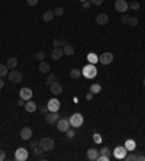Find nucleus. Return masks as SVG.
<instances>
[{"instance_id": "nucleus-1", "label": "nucleus", "mask_w": 145, "mask_h": 161, "mask_svg": "<svg viewBox=\"0 0 145 161\" xmlns=\"http://www.w3.org/2000/svg\"><path fill=\"white\" fill-rule=\"evenodd\" d=\"M81 74L86 77V79H94L97 75V68L94 64H89V65H84V68L81 70Z\"/></svg>"}, {"instance_id": "nucleus-2", "label": "nucleus", "mask_w": 145, "mask_h": 161, "mask_svg": "<svg viewBox=\"0 0 145 161\" xmlns=\"http://www.w3.org/2000/svg\"><path fill=\"white\" fill-rule=\"evenodd\" d=\"M68 121H70V125L72 128H80L83 125V122H84V118H83V115L81 113H72L70 118H68Z\"/></svg>"}, {"instance_id": "nucleus-3", "label": "nucleus", "mask_w": 145, "mask_h": 161, "mask_svg": "<svg viewBox=\"0 0 145 161\" xmlns=\"http://www.w3.org/2000/svg\"><path fill=\"white\" fill-rule=\"evenodd\" d=\"M55 145V142H54L52 138H49V136H46V138H42L39 141V147L44 149V151H51Z\"/></svg>"}, {"instance_id": "nucleus-4", "label": "nucleus", "mask_w": 145, "mask_h": 161, "mask_svg": "<svg viewBox=\"0 0 145 161\" xmlns=\"http://www.w3.org/2000/svg\"><path fill=\"white\" fill-rule=\"evenodd\" d=\"M115 9L118 10L119 13H126L128 9H129V3L126 0H116L115 3Z\"/></svg>"}, {"instance_id": "nucleus-5", "label": "nucleus", "mask_w": 145, "mask_h": 161, "mask_svg": "<svg viewBox=\"0 0 145 161\" xmlns=\"http://www.w3.org/2000/svg\"><path fill=\"white\" fill-rule=\"evenodd\" d=\"M29 154H28L26 148H18L16 153H15V160L16 161H26Z\"/></svg>"}, {"instance_id": "nucleus-6", "label": "nucleus", "mask_w": 145, "mask_h": 161, "mask_svg": "<svg viewBox=\"0 0 145 161\" xmlns=\"http://www.w3.org/2000/svg\"><path fill=\"white\" fill-rule=\"evenodd\" d=\"M7 75H9V80L12 81V83H15V84H18V83L22 81V73L18 71L16 68H15V70H10Z\"/></svg>"}, {"instance_id": "nucleus-7", "label": "nucleus", "mask_w": 145, "mask_h": 161, "mask_svg": "<svg viewBox=\"0 0 145 161\" xmlns=\"http://www.w3.org/2000/svg\"><path fill=\"white\" fill-rule=\"evenodd\" d=\"M126 154H128V149L125 148V145L123 147H116L113 149V157L118 158V160H123L126 157Z\"/></svg>"}, {"instance_id": "nucleus-8", "label": "nucleus", "mask_w": 145, "mask_h": 161, "mask_svg": "<svg viewBox=\"0 0 145 161\" xmlns=\"http://www.w3.org/2000/svg\"><path fill=\"white\" fill-rule=\"evenodd\" d=\"M57 128H58L59 132H67V129L71 128V125H70V121H68L67 118H61V119H58V122H57Z\"/></svg>"}, {"instance_id": "nucleus-9", "label": "nucleus", "mask_w": 145, "mask_h": 161, "mask_svg": "<svg viewBox=\"0 0 145 161\" xmlns=\"http://www.w3.org/2000/svg\"><path fill=\"white\" fill-rule=\"evenodd\" d=\"M59 106H61V103H59L58 99H51V100H48V103H46V107H48V110L49 112H58L59 110Z\"/></svg>"}, {"instance_id": "nucleus-10", "label": "nucleus", "mask_w": 145, "mask_h": 161, "mask_svg": "<svg viewBox=\"0 0 145 161\" xmlns=\"http://www.w3.org/2000/svg\"><path fill=\"white\" fill-rule=\"evenodd\" d=\"M49 90H51V93L54 96H58V94L62 93V84L59 81H54V83L49 84Z\"/></svg>"}, {"instance_id": "nucleus-11", "label": "nucleus", "mask_w": 145, "mask_h": 161, "mask_svg": "<svg viewBox=\"0 0 145 161\" xmlns=\"http://www.w3.org/2000/svg\"><path fill=\"white\" fill-rule=\"evenodd\" d=\"M58 119H59L58 112H48V113L45 115V122L49 123V125H51V123H57Z\"/></svg>"}, {"instance_id": "nucleus-12", "label": "nucleus", "mask_w": 145, "mask_h": 161, "mask_svg": "<svg viewBox=\"0 0 145 161\" xmlns=\"http://www.w3.org/2000/svg\"><path fill=\"white\" fill-rule=\"evenodd\" d=\"M113 61V54L112 52H103L99 57V62H102L103 65H107Z\"/></svg>"}, {"instance_id": "nucleus-13", "label": "nucleus", "mask_w": 145, "mask_h": 161, "mask_svg": "<svg viewBox=\"0 0 145 161\" xmlns=\"http://www.w3.org/2000/svg\"><path fill=\"white\" fill-rule=\"evenodd\" d=\"M20 138H22L23 141H29V139L32 138V129L29 126L22 128V131H20Z\"/></svg>"}, {"instance_id": "nucleus-14", "label": "nucleus", "mask_w": 145, "mask_h": 161, "mask_svg": "<svg viewBox=\"0 0 145 161\" xmlns=\"http://www.w3.org/2000/svg\"><path fill=\"white\" fill-rule=\"evenodd\" d=\"M32 90L29 87H23V89H20V99H23V100L26 102V100H31L32 99Z\"/></svg>"}, {"instance_id": "nucleus-15", "label": "nucleus", "mask_w": 145, "mask_h": 161, "mask_svg": "<svg viewBox=\"0 0 145 161\" xmlns=\"http://www.w3.org/2000/svg\"><path fill=\"white\" fill-rule=\"evenodd\" d=\"M99 151L97 149H94V148H90V149H87V160L90 161H97L99 158Z\"/></svg>"}, {"instance_id": "nucleus-16", "label": "nucleus", "mask_w": 145, "mask_h": 161, "mask_svg": "<svg viewBox=\"0 0 145 161\" xmlns=\"http://www.w3.org/2000/svg\"><path fill=\"white\" fill-rule=\"evenodd\" d=\"M107 22H109V16H107L106 13H99L97 16H96V23H99V25H102V26L106 25Z\"/></svg>"}, {"instance_id": "nucleus-17", "label": "nucleus", "mask_w": 145, "mask_h": 161, "mask_svg": "<svg viewBox=\"0 0 145 161\" xmlns=\"http://www.w3.org/2000/svg\"><path fill=\"white\" fill-rule=\"evenodd\" d=\"M62 55H64V51H62L61 48H54L52 52H51V58H52L54 61H58Z\"/></svg>"}, {"instance_id": "nucleus-18", "label": "nucleus", "mask_w": 145, "mask_h": 161, "mask_svg": "<svg viewBox=\"0 0 145 161\" xmlns=\"http://www.w3.org/2000/svg\"><path fill=\"white\" fill-rule=\"evenodd\" d=\"M25 109H26V112H29V113H33L36 109H38V106H36V103L32 100H26L25 102Z\"/></svg>"}, {"instance_id": "nucleus-19", "label": "nucleus", "mask_w": 145, "mask_h": 161, "mask_svg": "<svg viewBox=\"0 0 145 161\" xmlns=\"http://www.w3.org/2000/svg\"><path fill=\"white\" fill-rule=\"evenodd\" d=\"M62 51H64V55H68V57H70V55H72V54L76 52L74 47H72L70 42H68L67 45H64V47H62Z\"/></svg>"}, {"instance_id": "nucleus-20", "label": "nucleus", "mask_w": 145, "mask_h": 161, "mask_svg": "<svg viewBox=\"0 0 145 161\" xmlns=\"http://www.w3.org/2000/svg\"><path fill=\"white\" fill-rule=\"evenodd\" d=\"M6 65H7V68H9V70H15V68L18 67V58H15V57L9 58Z\"/></svg>"}, {"instance_id": "nucleus-21", "label": "nucleus", "mask_w": 145, "mask_h": 161, "mask_svg": "<svg viewBox=\"0 0 145 161\" xmlns=\"http://www.w3.org/2000/svg\"><path fill=\"white\" fill-rule=\"evenodd\" d=\"M39 70L41 73H49V70H51V65L48 64V62H45V61H41V64H39Z\"/></svg>"}, {"instance_id": "nucleus-22", "label": "nucleus", "mask_w": 145, "mask_h": 161, "mask_svg": "<svg viewBox=\"0 0 145 161\" xmlns=\"http://www.w3.org/2000/svg\"><path fill=\"white\" fill-rule=\"evenodd\" d=\"M135 147H137V142L133 141V139H126L125 148L128 149V151H133V149H135Z\"/></svg>"}, {"instance_id": "nucleus-23", "label": "nucleus", "mask_w": 145, "mask_h": 161, "mask_svg": "<svg viewBox=\"0 0 145 161\" xmlns=\"http://www.w3.org/2000/svg\"><path fill=\"white\" fill-rule=\"evenodd\" d=\"M54 16H55L54 10H46L45 13H44V16H42V18H44V20H45V22H51V20L54 19Z\"/></svg>"}, {"instance_id": "nucleus-24", "label": "nucleus", "mask_w": 145, "mask_h": 161, "mask_svg": "<svg viewBox=\"0 0 145 161\" xmlns=\"http://www.w3.org/2000/svg\"><path fill=\"white\" fill-rule=\"evenodd\" d=\"M70 75H71L72 79H80L81 77V70H79V68H72L71 71H70Z\"/></svg>"}, {"instance_id": "nucleus-25", "label": "nucleus", "mask_w": 145, "mask_h": 161, "mask_svg": "<svg viewBox=\"0 0 145 161\" xmlns=\"http://www.w3.org/2000/svg\"><path fill=\"white\" fill-rule=\"evenodd\" d=\"M87 60H89V62H90V64H96V62L99 61V57H97L96 54L90 52L89 55H87Z\"/></svg>"}, {"instance_id": "nucleus-26", "label": "nucleus", "mask_w": 145, "mask_h": 161, "mask_svg": "<svg viewBox=\"0 0 145 161\" xmlns=\"http://www.w3.org/2000/svg\"><path fill=\"white\" fill-rule=\"evenodd\" d=\"M54 81H57V74L55 73H49V75H48V79H46L45 84L46 86H49L51 83H54Z\"/></svg>"}, {"instance_id": "nucleus-27", "label": "nucleus", "mask_w": 145, "mask_h": 161, "mask_svg": "<svg viewBox=\"0 0 145 161\" xmlns=\"http://www.w3.org/2000/svg\"><path fill=\"white\" fill-rule=\"evenodd\" d=\"M90 92H92L93 94L100 93V92H102V86H100V84H92V86H90Z\"/></svg>"}, {"instance_id": "nucleus-28", "label": "nucleus", "mask_w": 145, "mask_h": 161, "mask_svg": "<svg viewBox=\"0 0 145 161\" xmlns=\"http://www.w3.org/2000/svg\"><path fill=\"white\" fill-rule=\"evenodd\" d=\"M42 153H44V149H42L39 145H36V147L33 148V157H35V158L41 157V155H42Z\"/></svg>"}, {"instance_id": "nucleus-29", "label": "nucleus", "mask_w": 145, "mask_h": 161, "mask_svg": "<svg viewBox=\"0 0 145 161\" xmlns=\"http://www.w3.org/2000/svg\"><path fill=\"white\" fill-rule=\"evenodd\" d=\"M9 68H7V65H3V64H0V77L3 79L5 75H7L9 74V71H7Z\"/></svg>"}, {"instance_id": "nucleus-30", "label": "nucleus", "mask_w": 145, "mask_h": 161, "mask_svg": "<svg viewBox=\"0 0 145 161\" xmlns=\"http://www.w3.org/2000/svg\"><path fill=\"white\" fill-rule=\"evenodd\" d=\"M66 135H67V138H68V139H72V138L76 136V131H74L72 128H68V129H67V132H66Z\"/></svg>"}, {"instance_id": "nucleus-31", "label": "nucleus", "mask_w": 145, "mask_h": 161, "mask_svg": "<svg viewBox=\"0 0 145 161\" xmlns=\"http://www.w3.org/2000/svg\"><path fill=\"white\" fill-rule=\"evenodd\" d=\"M129 7H131L132 10H138L141 6H139V2H138V0H132L131 3H129Z\"/></svg>"}, {"instance_id": "nucleus-32", "label": "nucleus", "mask_w": 145, "mask_h": 161, "mask_svg": "<svg viewBox=\"0 0 145 161\" xmlns=\"http://www.w3.org/2000/svg\"><path fill=\"white\" fill-rule=\"evenodd\" d=\"M129 18H131V16H128L126 13H122V18H120V23H123V25H128V22H129Z\"/></svg>"}, {"instance_id": "nucleus-33", "label": "nucleus", "mask_w": 145, "mask_h": 161, "mask_svg": "<svg viewBox=\"0 0 145 161\" xmlns=\"http://www.w3.org/2000/svg\"><path fill=\"white\" fill-rule=\"evenodd\" d=\"M99 154H100V155H109V154H110V149H109L107 147H103V148H102V149L99 151Z\"/></svg>"}, {"instance_id": "nucleus-34", "label": "nucleus", "mask_w": 145, "mask_h": 161, "mask_svg": "<svg viewBox=\"0 0 145 161\" xmlns=\"http://www.w3.org/2000/svg\"><path fill=\"white\" fill-rule=\"evenodd\" d=\"M125 160L126 161H137V153L135 154H126V157H125Z\"/></svg>"}, {"instance_id": "nucleus-35", "label": "nucleus", "mask_w": 145, "mask_h": 161, "mask_svg": "<svg viewBox=\"0 0 145 161\" xmlns=\"http://www.w3.org/2000/svg\"><path fill=\"white\" fill-rule=\"evenodd\" d=\"M128 25H131V26H137V25H138V19H137V18H129Z\"/></svg>"}, {"instance_id": "nucleus-36", "label": "nucleus", "mask_w": 145, "mask_h": 161, "mask_svg": "<svg viewBox=\"0 0 145 161\" xmlns=\"http://www.w3.org/2000/svg\"><path fill=\"white\" fill-rule=\"evenodd\" d=\"M36 58L39 61H44L45 60V52L44 51H38V54H36Z\"/></svg>"}, {"instance_id": "nucleus-37", "label": "nucleus", "mask_w": 145, "mask_h": 161, "mask_svg": "<svg viewBox=\"0 0 145 161\" xmlns=\"http://www.w3.org/2000/svg\"><path fill=\"white\" fill-rule=\"evenodd\" d=\"M54 13L57 15V16H61V15L64 13V9H62V7H57V9L54 10Z\"/></svg>"}, {"instance_id": "nucleus-38", "label": "nucleus", "mask_w": 145, "mask_h": 161, "mask_svg": "<svg viewBox=\"0 0 145 161\" xmlns=\"http://www.w3.org/2000/svg\"><path fill=\"white\" fill-rule=\"evenodd\" d=\"M93 141L99 144V142H102V136H100L99 134H94V135H93Z\"/></svg>"}, {"instance_id": "nucleus-39", "label": "nucleus", "mask_w": 145, "mask_h": 161, "mask_svg": "<svg viewBox=\"0 0 145 161\" xmlns=\"http://www.w3.org/2000/svg\"><path fill=\"white\" fill-rule=\"evenodd\" d=\"M36 145H39L38 139H35V141H31V142H29V148H32V149H33L35 147H36Z\"/></svg>"}, {"instance_id": "nucleus-40", "label": "nucleus", "mask_w": 145, "mask_h": 161, "mask_svg": "<svg viewBox=\"0 0 145 161\" xmlns=\"http://www.w3.org/2000/svg\"><path fill=\"white\" fill-rule=\"evenodd\" d=\"M38 2H39V0H26V3L29 5V6H36Z\"/></svg>"}, {"instance_id": "nucleus-41", "label": "nucleus", "mask_w": 145, "mask_h": 161, "mask_svg": "<svg viewBox=\"0 0 145 161\" xmlns=\"http://www.w3.org/2000/svg\"><path fill=\"white\" fill-rule=\"evenodd\" d=\"M137 161H145L144 154H141V153H137Z\"/></svg>"}, {"instance_id": "nucleus-42", "label": "nucleus", "mask_w": 145, "mask_h": 161, "mask_svg": "<svg viewBox=\"0 0 145 161\" xmlns=\"http://www.w3.org/2000/svg\"><path fill=\"white\" fill-rule=\"evenodd\" d=\"M52 45H54L55 48H59V47H61V39H54Z\"/></svg>"}, {"instance_id": "nucleus-43", "label": "nucleus", "mask_w": 145, "mask_h": 161, "mask_svg": "<svg viewBox=\"0 0 145 161\" xmlns=\"http://www.w3.org/2000/svg\"><path fill=\"white\" fill-rule=\"evenodd\" d=\"M97 161H109V155H99Z\"/></svg>"}, {"instance_id": "nucleus-44", "label": "nucleus", "mask_w": 145, "mask_h": 161, "mask_svg": "<svg viewBox=\"0 0 145 161\" xmlns=\"http://www.w3.org/2000/svg\"><path fill=\"white\" fill-rule=\"evenodd\" d=\"M90 6H92L90 0H86V2H83V9H89Z\"/></svg>"}, {"instance_id": "nucleus-45", "label": "nucleus", "mask_w": 145, "mask_h": 161, "mask_svg": "<svg viewBox=\"0 0 145 161\" xmlns=\"http://www.w3.org/2000/svg\"><path fill=\"white\" fill-rule=\"evenodd\" d=\"M90 3H92V5H96V6H100V5L103 3V0H90Z\"/></svg>"}, {"instance_id": "nucleus-46", "label": "nucleus", "mask_w": 145, "mask_h": 161, "mask_svg": "<svg viewBox=\"0 0 145 161\" xmlns=\"http://www.w3.org/2000/svg\"><path fill=\"white\" fill-rule=\"evenodd\" d=\"M39 112H41L42 115H44V116H45V115L48 113L49 110H48V107H46V106H44V107H41V109H39Z\"/></svg>"}, {"instance_id": "nucleus-47", "label": "nucleus", "mask_w": 145, "mask_h": 161, "mask_svg": "<svg viewBox=\"0 0 145 161\" xmlns=\"http://www.w3.org/2000/svg\"><path fill=\"white\" fill-rule=\"evenodd\" d=\"M6 158V154H5V151L3 149H0V161H3Z\"/></svg>"}, {"instance_id": "nucleus-48", "label": "nucleus", "mask_w": 145, "mask_h": 161, "mask_svg": "<svg viewBox=\"0 0 145 161\" xmlns=\"http://www.w3.org/2000/svg\"><path fill=\"white\" fill-rule=\"evenodd\" d=\"M93 96H94V94H93L92 92H90V93H89V94L86 96V99H87V100H92V99H93Z\"/></svg>"}, {"instance_id": "nucleus-49", "label": "nucleus", "mask_w": 145, "mask_h": 161, "mask_svg": "<svg viewBox=\"0 0 145 161\" xmlns=\"http://www.w3.org/2000/svg\"><path fill=\"white\" fill-rule=\"evenodd\" d=\"M68 44V41L67 39H61V47H64V45H67Z\"/></svg>"}, {"instance_id": "nucleus-50", "label": "nucleus", "mask_w": 145, "mask_h": 161, "mask_svg": "<svg viewBox=\"0 0 145 161\" xmlns=\"http://www.w3.org/2000/svg\"><path fill=\"white\" fill-rule=\"evenodd\" d=\"M18 105H19V106H25V100H23V99H20V100L18 102Z\"/></svg>"}, {"instance_id": "nucleus-51", "label": "nucleus", "mask_w": 145, "mask_h": 161, "mask_svg": "<svg viewBox=\"0 0 145 161\" xmlns=\"http://www.w3.org/2000/svg\"><path fill=\"white\" fill-rule=\"evenodd\" d=\"M3 84H5V81H3V79H2V77H0V90H2V89H3Z\"/></svg>"}, {"instance_id": "nucleus-52", "label": "nucleus", "mask_w": 145, "mask_h": 161, "mask_svg": "<svg viewBox=\"0 0 145 161\" xmlns=\"http://www.w3.org/2000/svg\"><path fill=\"white\" fill-rule=\"evenodd\" d=\"M79 2H81V3H83V2H86V0H79Z\"/></svg>"}, {"instance_id": "nucleus-53", "label": "nucleus", "mask_w": 145, "mask_h": 161, "mask_svg": "<svg viewBox=\"0 0 145 161\" xmlns=\"http://www.w3.org/2000/svg\"><path fill=\"white\" fill-rule=\"evenodd\" d=\"M144 86H145V80H144Z\"/></svg>"}]
</instances>
